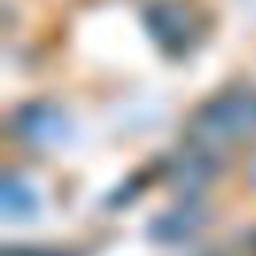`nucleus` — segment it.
Here are the masks:
<instances>
[{"instance_id":"1","label":"nucleus","mask_w":256,"mask_h":256,"mask_svg":"<svg viewBox=\"0 0 256 256\" xmlns=\"http://www.w3.org/2000/svg\"><path fill=\"white\" fill-rule=\"evenodd\" d=\"M256 133V90L253 88H223L202 100L187 120L190 145L220 154Z\"/></svg>"},{"instance_id":"2","label":"nucleus","mask_w":256,"mask_h":256,"mask_svg":"<svg viewBox=\"0 0 256 256\" xmlns=\"http://www.w3.org/2000/svg\"><path fill=\"white\" fill-rule=\"evenodd\" d=\"M142 22L148 28V34L154 36V42L169 52V54H181L196 42V16L184 0H151L142 12Z\"/></svg>"},{"instance_id":"3","label":"nucleus","mask_w":256,"mask_h":256,"mask_svg":"<svg viewBox=\"0 0 256 256\" xmlns=\"http://www.w3.org/2000/svg\"><path fill=\"white\" fill-rule=\"evenodd\" d=\"M12 133L28 145H54L66 133V118L48 102H28L12 114Z\"/></svg>"},{"instance_id":"4","label":"nucleus","mask_w":256,"mask_h":256,"mask_svg":"<svg viewBox=\"0 0 256 256\" xmlns=\"http://www.w3.org/2000/svg\"><path fill=\"white\" fill-rule=\"evenodd\" d=\"M214 172H217L214 154L202 151L196 145H187L184 151H178L169 160V184L184 199H196L208 187V181L214 178Z\"/></svg>"},{"instance_id":"5","label":"nucleus","mask_w":256,"mask_h":256,"mask_svg":"<svg viewBox=\"0 0 256 256\" xmlns=\"http://www.w3.org/2000/svg\"><path fill=\"white\" fill-rule=\"evenodd\" d=\"M205 220H208L205 208L196 199H187L178 208H169L151 220V238L163 241V244H178V241H187L190 235H196L205 226Z\"/></svg>"},{"instance_id":"6","label":"nucleus","mask_w":256,"mask_h":256,"mask_svg":"<svg viewBox=\"0 0 256 256\" xmlns=\"http://www.w3.org/2000/svg\"><path fill=\"white\" fill-rule=\"evenodd\" d=\"M34 211H36V193L30 190V184L22 181L18 175H6V181H4V217L24 220V217H34Z\"/></svg>"},{"instance_id":"7","label":"nucleus","mask_w":256,"mask_h":256,"mask_svg":"<svg viewBox=\"0 0 256 256\" xmlns=\"http://www.w3.org/2000/svg\"><path fill=\"white\" fill-rule=\"evenodd\" d=\"M6 256H58V253H46V250H6Z\"/></svg>"},{"instance_id":"8","label":"nucleus","mask_w":256,"mask_h":256,"mask_svg":"<svg viewBox=\"0 0 256 256\" xmlns=\"http://www.w3.org/2000/svg\"><path fill=\"white\" fill-rule=\"evenodd\" d=\"M247 181H250V187L256 190V154H253L250 163H247Z\"/></svg>"}]
</instances>
